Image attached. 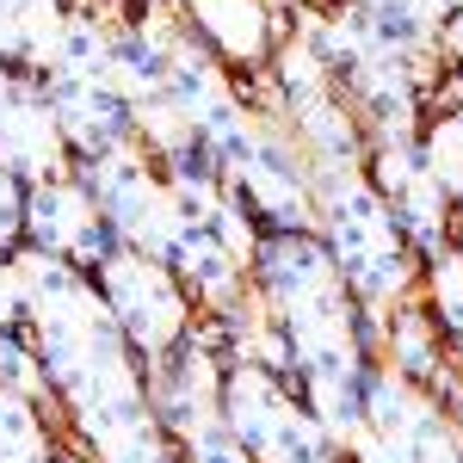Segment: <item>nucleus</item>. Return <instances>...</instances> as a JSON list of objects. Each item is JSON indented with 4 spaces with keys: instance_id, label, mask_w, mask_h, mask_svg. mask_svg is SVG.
Listing matches in <instances>:
<instances>
[{
    "instance_id": "423d86ee",
    "label": "nucleus",
    "mask_w": 463,
    "mask_h": 463,
    "mask_svg": "<svg viewBox=\"0 0 463 463\" xmlns=\"http://www.w3.org/2000/svg\"><path fill=\"white\" fill-rule=\"evenodd\" d=\"M222 427L229 439L248 451L253 463H327L340 458L327 445V432L316 427V414L303 408V395L290 377L248 364V358H229L222 371Z\"/></svg>"
},
{
    "instance_id": "a878e982",
    "label": "nucleus",
    "mask_w": 463,
    "mask_h": 463,
    "mask_svg": "<svg viewBox=\"0 0 463 463\" xmlns=\"http://www.w3.org/2000/svg\"><path fill=\"white\" fill-rule=\"evenodd\" d=\"M137 463H185V458H179L174 445H161V451H148V458H137Z\"/></svg>"
},
{
    "instance_id": "39448f33",
    "label": "nucleus",
    "mask_w": 463,
    "mask_h": 463,
    "mask_svg": "<svg viewBox=\"0 0 463 463\" xmlns=\"http://www.w3.org/2000/svg\"><path fill=\"white\" fill-rule=\"evenodd\" d=\"M93 285L106 297L118 334L130 340V353L143 358V371L167 364V358L192 340V327H198V309H192L185 285L174 279V266L155 260V253L111 248L106 260L93 266Z\"/></svg>"
},
{
    "instance_id": "6e6552de",
    "label": "nucleus",
    "mask_w": 463,
    "mask_h": 463,
    "mask_svg": "<svg viewBox=\"0 0 463 463\" xmlns=\"http://www.w3.org/2000/svg\"><path fill=\"white\" fill-rule=\"evenodd\" d=\"M179 19L222 69L241 74V80L266 74L272 50L290 32L279 0H179Z\"/></svg>"
},
{
    "instance_id": "bb28decb",
    "label": "nucleus",
    "mask_w": 463,
    "mask_h": 463,
    "mask_svg": "<svg viewBox=\"0 0 463 463\" xmlns=\"http://www.w3.org/2000/svg\"><path fill=\"white\" fill-rule=\"evenodd\" d=\"M13 80H19V69H6V62H0V106H6V93H13Z\"/></svg>"
},
{
    "instance_id": "b1692460",
    "label": "nucleus",
    "mask_w": 463,
    "mask_h": 463,
    "mask_svg": "<svg viewBox=\"0 0 463 463\" xmlns=\"http://www.w3.org/2000/svg\"><path fill=\"white\" fill-rule=\"evenodd\" d=\"M439 62H445V74L463 80V0L445 13V25H439Z\"/></svg>"
},
{
    "instance_id": "ddd939ff",
    "label": "nucleus",
    "mask_w": 463,
    "mask_h": 463,
    "mask_svg": "<svg viewBox=\"0 0 463 463\" xmlns=\"http://www.w3.org/2000/svg\"><path fill=\"white\" fill-rule=\"evenodd\" d=\"M167 266H174V279L185 285L192 309H198L204 321L222 316V309H235V303H241V290L253 285V272L222 248V241H216L211 229H185V235H179V248L167 253Z\"/></svg>"
},
{
    "instance_id": "aec40b11",
    "label": "nucleus",
    "mask_w": 463,
    "mask_h": 463,
    "mask_svg": "<svg viewBox=\"0 0 463 463\" xmlns=\"http://www.w3.org/2000/svg\"><path fill=\"white\" fill-rule=\"evenodd\" d=\"M222 185H229V179H222ZM211 235L253 272V253H260V235H266V229L253 222V211L235 198V192H222V204H216V216H211Z\"/></svg>"
},
{
    "instance_id": "6ab92c4d",
    "label": "nucleus",
    "mask_w": 463,
    "mask_h": 463,
    "mask_svg": "<svg viewBox=\"0 0 463 463\" xmlns=\"http://www.w3.org/2000/svg\"><path fill=\"white\" fill-rule=\"evenodd\" d=\"M353 6H364L377 25H390L395 37H439V25H445V13L458 6V0H353Z\"/></svg>"
},
{
    "instance_id": "a211bd4d",
    "label": "nucleus",
    "mask_w": 463,
    "mask_h": 463,
    "mask_svg": "<svg viewBox=\"0 0 463 463\" xmlns=\"http://www.w3.org/2000/svg\"><path fill=\"white\" fill-rule=\"evenodd\" d=\"M0 390L25 395L37 408H56L50 377H43V358H37V346L25 340V327H19V334H0Z\"/></svg>"
},
{
    "instance_id": "4468645a",
    "label": "nucleus",
    "mask_w": 463,
    "mask_h": 463,
    "mask_svg": "<svg viewBox=\"0 0 463 463\" xmlns=\"http://www.w3.org/2000/svg\"><path fill=\"white\" fill-rule=\"evenodd\" d=\"M62 414L25 395L0 390V463H56L62 458Z\"/></svg>"
},
{
    "instance_id": "f3484780",
    "label": "nucleus",
    "mask_w": 463,
    "mask_h": 463,
    "mask_svg": "<svg viewBox=\"0 0 463 463\" xmlns=\"http://www.w3.org/2000/svg\"><path fill=\"white\" fill-rule=\"evenodd\" d=\"M62 32H69V0H19V69L43 80L56 69Z\"/></svg>"
},
{
    "instance_id": "1a4fd4ad",
    "label": "nucleus",
    "mask_w": 463,
    "mask_h": 463,
    "mask_svg": "<svg viewBox=\"0 0 463 463\" xmlns=\"http://www.w3.org/2000/svg\"><path fill=\"white\" fill-rule=\"evenodd\" d=\"M25 248L56 253V260H69V266H80V272H93L118 241H111V229H106V216H99V204H93V192H87L74 174H62V179L32 185V198H25Z\"/></svg>"
},
{
    "instance_id": "4be33fe9",
    "label": "nucleus",
    "mask_w": 463,
    "mask_h": 463,
    "mask_svg": "<svg viewBox=\"0 0 463 463\" xmlns=\"http://www.w3.org/2000/svg\"><path fill=\"white\" fill-rule=\"evenodd\" d=\"M179 458L185 463H253L235 439H229V427H211V432H198L192 445H179Z\"/></svg>"
},
{
    "instance_id": "412c9836",
    "label": "nucleus",
    "mask_w": 463,
    "mask_h": 463,
    "mask_svg": "<svg viewBox=\"0 0 463 463\" xmlns=\"http://www.w3.org/2000/svg\"><path fill=\"white\" fill-rule=\"evenodd\" d=\"M25 198H32V185L0 167V253L25 248Z\"/></svg>"
},
{
    "instance_id": "5701e85b",
    "label": "nucleus",
    "mask_w": 463,
    "mask_h": 463,
    "mask_svg": "<svg viewBox=\"0 0 463 463\" xmlns=\"http://www.w3.org/2000/svg\"><path fill=\"white\" fill-rule=\"evenodd\" d=\"M19 327H25V285L13 253H0V334H19Z\"/></svg>"
},
{
    "instance_id": "20e7f679",
    "label": "nucleus",
    "mask_w": 463,
    "mask_h": 463,
    "mask_svg": "<svg viewBox=\"0 0 463 463\" xmlns=\"http://www.w3.org/2000/svg\"><path fill=\"white\" fill-rule=\"evenodd\" d=\"M346 463H463V420L383 358L358 383V432Z\"/></svg>"
},
{
    "instance_id": "9b49d317",
    "label": "nucleus",
    "mask_w": 463,
    "mask_h": 463,
    "mask_svg": "<svg viewBox=\"0 0 463 463\" xmlns=\"http://www.w3.org/2000/svg\"><path fill=\"white\" fill-rule=\"evenodd\" d=\"M161 93H167V99L192 118V130H211L229 106H241V74H229L192 32H179L174 43H167Z\"/></svg>"
},
{
    "instance_id": "393cba45",
    "label": "nucleus",
    "mask_w": 463,
    "mask_h": 463,
    "mask_svg": "<svg viewBox=\"0 0 463 463\" xmlns=\"http://www.w3.org/2000/svg\"><path fill=\"white\" fill-rule=\"evenodd\" d=\"M0 62L19 69V0H0Z\"/></svg>"
},
{
    "instance_id": "9d476101",
    "label": "nucleus",
    "mask_w": 463,
    "mask_h": 463,
    "mask_svg": "<svg viewBox=\"0 0 463 463\" xmlns=\"http://www.w3.org/2000/svg\"><path fill=\"white\" fill-rule=\"evenodd\" d=\"M0 167L19 174L25 185L74 174V148H69V137H62V118L50 106L43 80L25 74V69H19L6 106H0Z\"/></svg>"
},
{
    "instance_id": "f257e3e1",
    "label": "nucleus",
    "mask_w": 463,
    "mask_h": 463,
    "mask_svg": "<svg viewBox=\"0 0 463 463\" xmlns=\"http://www.w3.org/2000/svg\"><path fill=\"white\" fill-rule=\"evenodd\" d=\"M13 266L25 285V340L43 358L62 439L93 463H137L161 451L167 427L148 408V371L118 334L93 272L37 248H19Z\"/></svg>"
},
{
    "instance_id": "0eeeda50",
    "label": "nucleus",
    "mask_w": 463,
    "mask_h": 463,
    "mask_svg": "<svg viewBox=\"0 0 463 463\" xmlns=\"http://www.w3.org/2000/svg\"><path fill=\"white\" fill-rule=\"evenodd\" d=\"M74 179L93 192V204H99L118 248L167 260L179 248V235L192 229L185 211H179V198H174V185H167V174H161V161H148L137 143L111 148V155H93V161H74Z\"/></svg>"
},
{
    "instance_id": "dca6fc26",
    "label": "nucleus",
    "mask_w": 463,
    "mask_h": 463,
    "mask_svg": "<svg viewBox=\"0 0 463 463\" xmlns=\"http://www.w3.org/2000/svg\"><path fill=\"white\" fill-rule=\"evenodd\" d=\"M130 137L143 148L148 161H179V155H192L198 148V130H192V118L167 99V93H148L130 106Z\"/></svg>"
},
{
    "instance_id": "f03ea898",
    "label": "nucleus",
    "mask_w": 463,
    "mask_h": 463,
    "mask_svg": "<svg viewBox=\"0 0 463 463\" xmlns=\"http://www.w3.org/2000/svg\"><path fill=\"white\" fill-rule=\"evenodd\" d=\"M253 290L266 297V309L290 346V383H303V377L358 383L377 364L371 340H364V309L353 303L321 235H260Z\"/></svg>"
},
{
    "instance_id": "f8f14e48",
    "label": "nucleus",
    "mask_w": 463,
    "mask_h": 463,
    "mask_svg": "<svg viewBox=\"0 0 463 463\" xmlns=\"http://www.w3.org/2000/svg\"><path fill=\"white\" fill-rule=\"evenodd\" d=\"M50 106L62 118V137H69L74 161H93V155H111V148L137 143L130 137V106L111 93V87H93V80H43Z\"/></svg>"
},
{
    "instance_id": "7ed1b4c3",
    "label": "nucleus",
    "mask_w": 463,
    "mask_h": 463,
    "mask_svg": "<svg viewBox=\"0 0 463 463\" xmlns=\"http://www.w3.org/2000/svg\"><path fill=\"white\" fill-rule=\"evenodd\" d=\"M321 241L334 253L340 279L353 290V303L364 309V340H371V358L383 346V321L420 297V253L408 248L395 211L371 192V179H353V185H334L321 192Z\"/></svg>"
},
{
    "instance_id": "2eb2a0df",
    "label": "nucleus",
    "mask_w": 463,
    "mask_h": 463,
    "mask_svg": "<svg viewBox=\"0 0 463 463\" xmlns=\"http://www.w3.org/2000/svg\"><path fill=\"white\" fill-rule=\"evenodd\" d=\"M420 309L445 334V346H463V241H445L439 253L420 260Z\"/></svg>"
}]
</instances>
